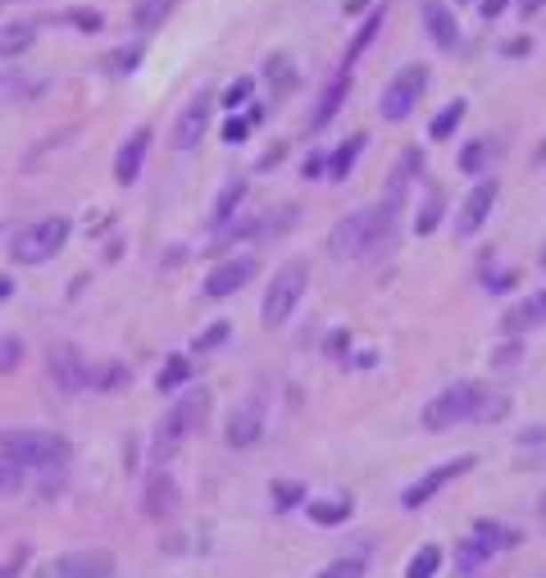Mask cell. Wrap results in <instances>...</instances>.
Returning a JSON list of instances; mask_svg holds the SVG:
<instances>
[{
    "label": "cell",
    "mask_w": 546,
    "mask_h": 578,
    "mask_svg": "<svg viewBox=\"0 0 546 578\" xmlns=\"http://www.w3.org/2000/svg\"><path fill=\"white\" fill-rule=\"evenodd\" d=\"M146 150H150V128L141 124V128L119 146V160H114V178H119L124 187L137 182V173H141V165H146Z\"/></svg>",
    "instance_id": "obj_17"
},
{
    "label": "cell",
    "mask_w": 546,
    "mask_h": 578,
    "mask_svg": "<svg viewBox=\"0 0 546 578\" xmlns=\"http://www.w3.org/2000/svg\"><path fill=\"white\" fill-rule=\"evenodd\" d=\"M23 465L19 460H10V455H0V496H14L19 487H23Z\"/></svg>",
    "instance_id": "obj_32"
},
{
    "label": "cell",
    "mask_w": 546,
    "mask_h": 578,
    "mask_svg": "<svg viewBox=\"0 0 546 578\" xmlns=\"http://www.w3.org/2000/svg\"><path fill=\"white\" fill-rule=\"evenodd\" d=\"M114 556L105 547H83V551H64L46 565H36V578H114Z\"/></svg>",
    "instance_id": "obj_8"
},
{
    "label": "cell",
    "mask_w": 546,
    "mask_h": 578,
    "mask_svg": "<svg viewBox=\"0 0 546 578\" xmlns=\"http://www.w3.org/2000/svg\"><path fill=\"white\" fill-rule=\"evenodd\" d=\"M483 397H487V388L483 382H451V388H442L433 401L423 405V429L428 433H446V429H455V423H470V419H478V405H483Z\"/></svg>",
    "instance_id": "obj_2"
},
{
    "label": "cell",
    "mask_w": 546,
    "mask_h": 578,
    "mask_svg": "<svg viewBox=\"0 0 546 578\" xmlns=\"http://www.w3.org/2000/svg\"><path fill=\"white\" fill-rule=\"evenodd\" d=\"M305 287H309V264H305V260H287L278 274H273L269 292H264V305H260L264 328H283V324L296 315Z\"/></svg>",
    "instance_id": "obj_3"
},
{
    "label": "cell",
    "mask_w": 546,
    "mask_h": 578,
    "mask_svg": "<svg viewBox=\"0 0 546 578\" xmlns=\"http://www.w3.org/2000/svg\"><path fill=\"white\" fill-rule=\"evenodd\" d=\"M438 569H442V547L423 542V547L410 556V565H405V578H433Z\"/></svg>",
    "instance_id": "obj_28"
},
{
    "label": "cell",
    "mask_w": 546,
    "mask_h": 578,
    "mask_svg": "<svg viewBox=\"0 0 546 578\" xmlns=\"http://www.w3.org/2000/svg\"><path fill=\"white\" fill-rule=\"evenodd\" d=\"M537 324H546V292H533L524 305L505 310V319H501V328L510 333V337H519V333H528V328H537Z\"/></svg>",
    "instance_id": "obj_18"
},
{
    "label": "cell",
    "mask_w": 546,
    "mask_h": 578,
    "mask_svg": "<svg viewBox=\"0 0 546 578\" xmlns=\"http://www.w3.org/2000/svg\"><path fill=\"white\" fill-rule=\"evenodd\" d=\"M205 128H210V92L191 96V105L178 114V124H173V146H178V150H197L201 137H205Z\"/></svg>",
    "instance_id": "obj_13"
},
{
    "label": "cell",
    "mask_w": 546,
    "mask_h": 578,
    "mask_svg": "<svg viewBox=\"0 0 546 578\" xmlns=\"http://www.w3.org/2000/svg\"><path fill=\"white\" fill-rule=\"evenodd\" d=\"M474 465H478L474 455H460V460H446V465H438V470H428L423 478H414V483H410V487L401 492V506H410V510H414V506H423V501H433V496H438V492H442L446 483L464 478V474H470Z\"/></svg>",
    "instance_id": "obj_10"
},
{
    "label": "cell",
    "mask_w": 546,
    "mask_h": 578,
    "mask_svg": "<svg viewBox=\"0 0 546 578\" xmlns=\"http://www.w3.org/2000/svg\"><path fill=\"white\" fill-rule=\"evenodd\" d=\"M537 264H542V274H546V242H542V251H537Z\"/></svg>",
    "instance_id": "obj_54"
},
{
    "label": "cell",
    "mask_w": 546,
    "mask_h": 578,
    "mask_svg": "<svg viewBox=\"0 0 546 578\" xmlns=\"http://www.w3.org/2000/svg\"><path fill=\"white\" fill-rule=\"evenodd\" d=\"M438 219H442V197H428L423 214L414 219V233H419V237H423V233H433V228H438Z\"/></svg>",
    "instance_id": "obj_37"
},
{
    "label": "cell",
    "mask_w": 546,
    "mask_h": 578,
    "mask_svg": "<svg viewBox=\"0 0 546 578\" xmlns=\"http://www.w3.org/2000/svg\"><path fill=\"white\" fill-rule=\"evenodd\" d=\"M382 19H387V5H373L369 14H365V23L356 28V36H350V46H346V64H356L365 51H369V42L378 36V28H382Z\"/></svg>",
    "instance_id": "obj_20"
},
{
    "label": "cell",
    "mask_w": 546,
    "mask_h": 578,
    "mask_svg": "<svg viewBox=\"0 0 546 578\" xmlns=\"http://www.w3.org/2000/svg\"><path fill=\"white\" fill-rule=\"evenodd\" d=\"M341 346H346V333H333V337H328V351L337 356V351H341Z\"/></svg>",
    "instance_id": "obj_51"
},
{
    "label": "cell",
    "mask_w": 546,
    "mask_h": 578,
    "mask_svg": "<svg viewBox=\"0 0 546 578\" xmlns=\"http://www.w3.org/2000/svg\"><path fill=\"white\" fill-rule=\"evenodd\" d=\"M251 92H255V83H251V78H237V83H232V87L223 92V105H228V109H237V105L251 100Z\"/></svg>",
    "instance_id": "obj_40"
},
{
    "label": "cell",
    "mask_w": 546,
    "mask_h": 578,
    "mask_svg": "<svg viewBox=\"0 0 546 578\" xmlns=\"http://www.w3.org/2000/svg\"><path fill=\"white\" fill-rule=\"evenodd\" d=\"M64 242H68V219L51 214L42 223L23 228V233L14 237V246H10V255H14V264H46V260H55L64 251Z\"/></svg>",
    "instance_id": "obj_5"
},
{
    "label": "cell",
    "mask_w": 546,
    "mask_h": 578,
    "mask_svg": "<svg viewBox=\"0 0 546 578\" xmlns=\"http://www.w3.org/2000/svg\"><path fill=\"white\" fill-rule=\"evenodd\" d=\"M23 365V341L10 337V333H0V373H14Z\"/></svg>",
    "instance_id": "obj_34"
},
{
    "label": "cell",
    "mask_w": 546,
    "mask_h": 578,
    "mask_svg": "<svg viewBox=\"0 0 546 578\" xmlns=\"http://www.w3.org/2000/svg\"><path fill=\"white\" fill-rule=\"evenodd\" d=\"M510 283H515V274H501V278H487V287H492V292H505V287H510Z\"/></svg>",
    "instance_id": "obj_50"
},
{
    "label": "cell",
    "mask_w": 546,
    "mask_h": 578,
    "mask_svg": "<svg viewBox=\"0 0 546 578\" xmlns=\"http://www.w3.org/2000/svg\"><path fill=\"white\" fill-rule=\"evenodd\" d=\"M32 42H36V23H5L0 28V60L23 55Z\"/></svg>",
    "instance_id": "obj_23"
},
{
    "label": "cell",
    "mask_w": 546,
    "mask_h": 578,
    "mask_svg": "<svg viewBox=\"0 0 546 578\" xmlns=\"http://www.w3.org/2000/svg\"><path fill=\"white\" fill-rule=\"evenodd\" d=\"M542 5H546V0H519V14H524V19H533Z\"/></svg>",
    "instance_id": "obj_48"
},
{
    "label": "cell",
    "mask_w": 546,
    "mask_h": 578,
    "mask_svg": "<svg viewBox=\"0 0 546 578\" xmlns=\"http://www.w3.org/2000/svg\"><path fill=\"white\" fill-rule=\"evenodd\" d=\"M124 382V365H105V369H92V388H114Z\"/></svg>",
    "instance_id": "obj_41"
},
{
    "label": "cell",
    "mask_w": 546,
    "mask_h": 578,
    "mask_svg": "<svg viewBox=\"0 0 546 578\" xmlns=\"http://www.w3.org/2000/svg\"><path fill=\"white\" fill-rule=\"evenodd\" d=\"M169 10H173V0H137V5H132V23L150 32V28H160V23H165Z\"/></svg>",
    "instance_id": "obj_29"
},
{
    "label": "cell",
    "mask_w": 546,
    "mask_h": 578,
    "mask_svg": "<svg viewBox=\"0 0 546 578\" xmlns=\"http://www.w3.org/2000/svg\"><path fill=\"white\" fill-rule=\"evenodd\" d=\"M260 438H264V401L255 397V401H246V405L232 410V419H228V446H232V451H246V446H255Z\"/></svg>",
    "instance_id": "obj_14"
},
{
    "label": "cell",
    "mask_w": 546,
    "mask_h": 578,
    "mask_svg": "<svg viewBox=\"0 0 546 578\" xmlns=\"http://www.w3.org/2000/svg\"><path fill=\"white\" fill-rule=\"evenodd\" d=\"M205 414H210V392H205V388H191V392L165 414L160 433H155V442H160V455H169L187 433H197L201 423H205Z\"/></svg>",
    "instance_id": "obj_7"
},
{
    "label": "cell",
    "mask_w": 546,
    "mask_h": 578,
    "mask_svg": "<svg viewBox=\"0 0 546 578\" xmlns=\"http://www.w3.org/2000/svg\"><path fill=\"white\" fill-rule=\"evenodd\" d=\"M315 578H365V556H341V560L324 565Z\"/></svg>",
    "instance_id": "obj_31"
},
{
    "label": "cell",
    "mask_w": 546,
    "mask_h": 578,
    "mask_svg": "<svg viewBox=\"0 0 546 578\" xmlns=\"http://www.w3.org/2000/svg\"><path fill=\"white\" fill-rule=\"evenodd\" d=\"M324 169H328V160H324V156H309V160H305V169H301V173H305V178H319V173H324Z\"/></svg>",
    "instance_id": "obj_45"
},
{
    "label": "cell",
    "mask_w": 546,
    "mask_h": 578,
    "mask_svg": "<svg viewBox=\"0 0 546 578\" xmlns=\"http://www.w3.org/2000/svg\"><path fill=\"white\" fill-rule=\"evenodd\" d=\"M10 292H14V283H10V278H0V301H5Z\"/></svg>",
    "instance_id": "obj_52"
},
{
    "label": "cell",
    "mask_w": 546,
    "mask_h": 578,
    "mask_svg": "<svg viewBox=\"0 0 546 578\" xmlns=\"http://www.w3.org/2000/svg\"><path fill=\"white\" fill-rule=\"evenodd\" d=\"M528 51H533L528 36H515V42H505V55H528Z\"/></svg>",
    "instance_id": "obj_46"
},
{
    "label": "cell",
    "mask_w": 546,
    "mask_h": 578,
    "mask_svg": "<svg viewBox=\"0 0 546 578\" xmlns=\"http://www.w3.org/2000/svg\"><path fill=\"white\" fill-rule=\"evenodd\" d=\"M365 141H369L365 132H356V137H346V141H341V146L333 150V156H328V173H333V178H346L350 169H356V160H360V150H365Z\"/></svg>",
    "instance_id": "obj_24"
},
{
    "label": "cell",
    "mask_w": 546,
    "mask_h": 578,
    "mask_svg": "<svg viewBox=\"0 0 546 578\" xmlns=\"http://www.w3.org/2000/svg\"><path fill=\"white\" fill-rule=\"evenodd\" d=\"M519 442H524V446H528V442H546V429H524Z\"/></svg>",
    "instance_id": "obj_49"
},
{
    "label": "cell",
    "mask_w": 546,
    "mask_h": 578,
    "mask_svg": "<svg viewBox=\"0 0 546 578\" xmlns=\"http://www.w3.org/2000/svg\"><path fill=\"white\" fill-rule=\"evenodd\" d=\"M483 560H492V551L478 542V537H470V542H460V547H455V565H464V569H478Z\"/></svg>",
    "instance_id": "obj_35"
},
{
    "label": "cell",
    "mask_w": 546,
    "mask_h": 578,
    "mask_svg": "<svg viewBox=\"0 0 546 578\" xmlns=\"http://www.w3.org/2000/svg\"><path fill=\"white\" fill-rule=\"evenodd\" d=\"M505 5H510V0H483V5H478V14H483L487 23H496V19L505 14Z\"/></svg>",
    "instance_id": "obj_44"
},
{
    "label": "cell",
    "mask_w": 546,
    "mask_h": 578,
    "mask_svg": "<svg viewBox=\"0 0 546 578\" xmlns=\"http://www.w3.org/2000/svg\"><path fill=\"white\" fill-rule=\"evenodd\" d=\"M251 137V119H228L223 124V141L228 146H237V141H246Z\"/></svg>",
    "instance_id": "obj_43"
},
{
    "label": "cell",
    "mask_w": 546,
    "mask_h": 578,
    "mask_svg": "<svg viewBox=\"0 0 546 578\" xmlns=\"http://www.w3.org/2000/svg\"><path fill=\"white\" fill-rule=\"evenodd\" d=\"M537 160H542V165H546V141H542V146H537Z\"/></svg>",
    "instance_id": "obj_55"
},
{
    "label": "cell",
    "mask_w": 546,
    "mask_h": 578,
    "mask_svg": "<svg viewBox=\"0 0 546 578\" xmlns=\"http://www.w3.org/2000/svg\"><path fill=\"white\" fill-rule=\"evenodd\" d=\"M428 87V64H405L392 83L382 87V100H378V114L387 124H405L410 114L419 109V96Z\"/></svg>",
    "instance_id": "obj_6"
},
{
    "label": "cell",
    "mask_w": 546,
    "mask_h": 578,
    "mask_svg": "<svg viewBox=\"0 0 546 578\" xmlns=\"http://www.w3.org/2000/svg\"><path fill=\"white\" fill-rule=\"evenodd\" d=\"M264 78H269V87L278 92V96H287V92L296 87V68H292V55H287V51H273V55L264 60Z\"/></svg>",
    "instance_id": "obj_21"
},
{
    "label": "cell",
    "mask_w": 546,
    "mask_h": 578,
    "mask_svg": "<svg viewBox=\"0 0 546 578\" xmlns=\"http://www.w3.org/2000/svg\"><path fill=\"white\" fill-rule=\"evenodd\" d=\"M474 537H478L492 556H496L501 547H515V542H519V533L505 528V524H496V519H474Z\"/></svg>",
    "instance_id": "obj_25"
},
{
    "label": "cell",
    "mask_w": 546,
    "mask_h": 578,
    "mask_svg": "<svg viewBox=\"0 0 546 578\" xmlns=\"http://www.w3.org/2000/svg\"><path fill=\"white\" fill-rule=\"evenodd\" d=\"M223 337H228V324H210V328L197 337V351H214V346H223Z\"/></svg>",
    "instance_id": "obj_42"
},
{
    "label": "cell",
    "mask_w": 546,
    "mask_h": 578,
    "mask_svg": "<svg viewBox=\"0 0 546 578\" xmlns=\"http://www.w3.org/2000/svg\"><path fill=\"white\" fill-rule=\"evenodd\" d=\"M305 515H309V524H324V528L346 524L350 519V496H341V501H305Z\"/></svg>",
    "instance_id": "obj_22"
},
{
    "label": "cell",
    "mask_w": 546,
    "mask_h": 578,
    "mask_svg": "<svg viewBox=\"0 0 546 578\" xmlns=\"http://www.w3.org/2000/svg\"><path fill=\"white\" fill-rule=\"evenodd\" d=\"M464 109H470V105H464L460 96H455L451 105H442V109H438V119L428 124V137H433V141H446V137H451V132L460 128V119H464Z\"/></svg>",
    "instance_id": "obj_27"
},
{
    "label": "cell",
    "mask_w": 546,
    "mask_h": 578,
    "mask_svg": "<svg viewBox=\"0 0 546 578\" xmlns=\"http://www.w3.org/2000/svg\"><path fill=\"white\" fill-rule=\"evenodd\" d=\"M64 19H68V23H77V32H100V28H105L100 10H68Z\"/></svg>",
    "instance_id": "obj_38"
},
{
    "label": "cell",
    "mask_w": 546,
    "mask_h": 578,
    "mask_svg": "<svg viewBox=\"0 0 546 578\" xmlns=\"http://www.w3.org/2000/svg\"><path fill=\"white\" fill-rule=\"evenodd\" d=\"M137 60H141V46H124V51H114L105 64H109L114 73H132V68H137Z\"/></svg>",
    "instance_id": "obj_39"
},
{
    "label": "cell",
    "mask_w": 546,
    "mask_h": 578,
    "mask_svg": "<svg viewBox=\"0 0 546 578\" xmlns=\"http://www.w3.org/2000/svg\"><path fill=\"white\" fill-rule=\"evenodd\" d=\"M483 165H487V141H470L460 150V169L464 173H483Z\"/></svg>",
    "instance_id": "obj_36"
},
{
    "label": "cell",
    "mask_w": 546,
    "mask_h": 578,
    "mask_svg": "<svg viewBox=\"0 0 546 578\" xmlns=\"http://www.w3.org/2000/svg\"><path fill=\"white\" fill-rule=\"evenodd\" d=\"M187 378H191L187 356H169V360H165V369H160V378H155V388H160V392H178Z\"/></svg>",
    "instance_id": "obj_30"
},
{
    "label": "cell",
    "mask_w": 546,
    "mask_h": 578,
    "mask_svg": "<svg viewBox=\"0 0 546 578\" xmlns=\"http://www.w3.org/2000/svg\"><path fill=\"white\" fill-rule=\"evenodd\" d=\"M283 150H287V146H273V150H269V156L260 160V169H273V165H278V160H283Z\"/></svg>",
    "instance_id": "obj_47"
},
{
    "label": "cell",
    "mask_w": 546,
    "mask_h": 578,
    "mask_svg": "<svg viewBox=\"0 0 546 578\" xmlns=\"http://www.w3.org/2000/svg\"><path fill=\"white\" fill-rule=\"evenodd\" d=\"M537 519L546 524V492H542V501H537Z\"/></svg>",
    "instance_id": "obj_53"
},
{
    "label": "cell",
    "mask_w": 546,
    "mask_h": 578,
    "mask_svg": "<svg viewBox=\"0 0 546 578\" xmlns=\"http://www.w3.org/2000/svg\"><path fill=\"white\" fill-rule=\"evenodd\" d=\"M496 178H483L470 197H464V205H460V214H455V237H474L478 228L487 223V214H492V205H496Z\"/></svg>",
    "instance_id": "obj_12"
},
{
    "label": "cell",
    "mask_w": 546,
    "mask_h": 578,
    "mask_svg": "<svg viewBox=\"0 0 546 578\" xmlns=\"http://www.w3.org/2000/svg\"><path fill=\"white\" fill-rule=\"evenodd\" d=\"M346 92H350V73H337V78H333V83L324 87L319 105H315V119H309V128H328V124L337 119V109H341Z\"/></svg>",
    "instance_id": "obj_19"
},
{
    "label": "cell",
    "mask_w": 546,
    "mask_h": 578,
    "mask_svg": "<svg viewBox=\"0 0 546 578\" xmlns=\"http://www.w3.org/2000/svg\"><path fill=\"white\" fill-rule=\"evenodd\" d=\"M178 506H182V496H178V483L160 470V474H150V483H146V515L150 519H173L178 515Z\"/></svg>",
    "instance_id": "obj_15"
},
{
    "label": "cell",
    "mask_w": 546,
    "mask_h": 578,
    "mask_svg": "<svg viewBox=\"0 0 546 578\" xmlns=\"http://www.w3.org/2000/svg\"><path fill=\"white\" fill-rule=\"evenodd\" d=\"M392 214H387L382 205H365V210H350L346 219L333 223L328 233V255L333 260H360L365 251H373L387 233H392Z\"/></svg>",
    "instance_id": "obj_1"
},
{
    "label": "cell",
    "mask_w": 546,
    "mask_h": 578,
    "mask_svg": "<svg viewBox=\"0 0 546 578\" xmlns=\"http://www.w3.org/2000/svg\"><path fill=\"white\" fill-rule=\"evenodd\" d=\"M255 260L251 255H242V260H223V264H214L210 274H205V296L210 301H223V296H237L251 278H255Z\"/></svg>",
    "instance_id": "obj_11"
},
{
    "label": "cell",
    "mask_w": 546,
    "mask_h": 578,
    "mask_svg": "<svg viewBox=\"0 0 546 578\" xmlns=\"http://www.w3.org/2000/svg\"><path fill=\"white\" fill-rule=\"evenodd\" d=\"M0 455L19 460L23 470H51V465H64V460H68V442L60 433L23 429V433H10L5 442H0Z\"/></svg>",
    "instance_id": "obj_4"
},
{
    "label": "cell",
    "mask_w": 546,
    "mask_h": 578,
    "mask_svg": "<svg viewBox=\"0 0 546 578\" xmlns=\"http://www.w3.org/2000/svg\"><path fill=\"white\" fill-rule=\"evenodd\" d=\"M419 14H423V28H428V36H433V46L455 51V42H460V23H455V14L442 5V0H423Z\"/></svg>",
    "instance_id": "obj_16"
},
{
    "label": "cell",
    "mask_w": 546,
    "mask_h": 578,
    "mask_svg": "<svg viewBox=\"0 0 546 578\" xmlns=\"http://www.w3.org/2000/svg\"><path fill=\"white\" fill-rule=\"evenodd\" d=\"M242 197H246V182L242 178H232V182H223V191H219V201H214V228H223L232 214H237V205H242Z\"/></svg>",
    "instance_id": "obj_26"
},
{
    "label": "cell",
    "mask_w": 546,
    "mask_h": 578,
    "mask_svg": "<svg viewBox=\"0 0 546 578\" xmlns=\"http://www.w3.org/2000/svg\"><path fill=\"white\" fill-rule=\"evenodd\" d=\"M46 365H51V378H55V388H60V392L73 397V392L92 388V365H87V356L77 351L73 341H51Z\"/></svg>",
    "instance_id": "obj_9"
},
{
    "label": "cell",
    "mask_w": 546,
    "mask_h": 578,
    "mask_svg": "<svg viewBox=\"0 0 546 578\" xmlns=\"http://www.w3.org/2000/svg\"><path fill=\"white\" fill-rule=\"evenodd\" d=\"M301 501H305V487H301V483H292V478L273 483V506H278V510H292V506H301Z\"/></svg>",
    "instance_id": "obj_33"
}]
</instances>
